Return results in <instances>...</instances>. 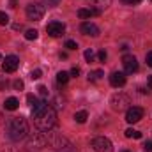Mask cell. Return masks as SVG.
<instances>
[{"label": "cell", "instance_id": "1", "mask_svg": "<svg viewBox=\"0 0 152 152\" xmlns=\"http://www.w3.org/2000/svg\"><path fill=\"white\" fill-rule=\"evenodd\" d=\"M5 131H7V136L12 140V142H20L27 136L28 133V124L23 117H12L7 126H5Z\"/></svg>", "mask_w": 152, "mask_h": 152}, {"label": "cell", "instance_id": "2", "mask_svg": "<svg viewBox=\"0 0 152 152\" xmlns=\"http://www.w3.org/2000/svg\"><path fill=\"white\" fill-rule=\"evenodd\" d=\"M36 118V127L42 133H50L53 129V126L57 124V112L53 106H46L44 110H41L37 115H34Z\"/></svg>", "mask_w": 152, "mask_h": 152}, {"label": "cell", "instance_id": "3", "mask_svg": "<svg viewBox=\"0 0 152 152\" xmlns=\"http://www.w3.org/2000/svg\"><path fill=\"white\" fill-rule=\"evenodd\" d=\"M48 145V134L41 131V134H34V138H30L27 142V151L28 152H39Z\"/></svg>", "mask_w": 152, "mask_h": 152}, {"label": "cell", "instance_id": "4", "mask_svg": "<svg viewBox=\"0 0 152 152\" xmlns=\"http://www.w3.org/2000/svg\"><path fill=\"white\" fill-rule=\"evenodd\" d=\"M110 104H112V110H113V112H122V110H127V108H129L131 99H129V96H126L124 92H118V94H113V96H112Z\"/></svg>", "mask_w": 152, "mask_h": 152}, {"label": "cell", "instance_id": "5", "mask_svg": "<svg viewBox=\"0 0 152 152\" xmlns=\"http://www.w3.org/2000/svg\"><path fill=\"white\" fill-rule=\"evenodd\" d=\"M25 12H27V18H28V20L39 21V20L44 16V5H42V4H28L27 9H25Z\"/></svg>", "mask_w": 152, "mask_h": 152}, {"label": "cell", "instance_id": "6", "mask_svg": "<svg viewBox=\"0 0 152 152\" xmlns=\"http://www.w3.org/2000/svg\"><path fill=\"white\" fill-rule=\"evenodd\" d=\"M46 134H48V145L51 149H55V151H60L66 145H69V142L62 134H57V133H46Z\"/></svg>", "mask_w": 152, "mask_h": 152}, {"label": "cell", "instance_id": "7", "mask_svg": "<svg viewBox=\"0 0 152 152\" xmlns=\"http://www.w3.org/2000/svg\"><path fill=\"white\" fill-rule=\"evenodd\" d=\"M92 147H94V151L96 152H113V145H112V142H110L108 138H104V136H97V138H94V140H92Z\"/></svg>", "mask_w": 152, "mask_h": 152}, {"label": "cell", "instance_id": "8", "mask_svg": "<svg viewBox=\"0 0 152 152\" xmlns=\"http://www.w3.org/2000/svg\"><path fill=\"white\" fill-rule=\"evenodd\" d=\"M142 117H143V108H140V106H129L127 112H126V120H127L129 124L140 122Z\"/></svg>", "mask_w": 152, "mask_h": 152}, {"label": "cell", "instance_id": "9", "mask_svg": "<svg viewBox=\"0 0 152 152\" xmlns=\"http://www.w3.org/2000/svg\"><path fill=\"white\" fill-rule=\"evenodd\" d=\"M64 30H66V25L60 23V21H51V23L46 25V32H48V36H51V37H60V36L64 34Z\"/></svg>", "mask_w": 152, "mask_h": 152}, {"label": "cell", "instance_id": "10", "mask_svg": "<svg viewBox=\"0 0 152 152\" xmlns=\"http://www.w3.org/2000/svg\"><path fill=\"white\" fill-rule=\"evenodd\" d=\"M122 64H124V71H126L127 75H133V73L138 71V60H136L133 55H126V57L122 58Z\"/></svg>", "mask_w": 152, "mask_h": 152}, {"label": "cell", "instance_id": "11", "mask_svg": "<svg viewBox=\"0 0 152 152\" xmlns=\"http://www.w3.org/2000/svg\"><path fill=\"white\" fill-rule=\"evenodd\" d=\"M18 66H20V60H18V57H14V55H9V57H5V60H4V71L5 73H14L16 69H18Z\"/></svg>", "mask_w": 152, "mask_h": 152}, {"label": "cell", "instance_id": "12", "mask_svg": "<svg viewBox=\"0 0 152 152\" xmlns=\"http://www.w3.org/2000/svg\"><path fill=\"white\" fill-rule=\"evenodd\" d=\"M80 30H81L85 36H90V37H99V28H97L94 23H90V21H85V23H81Z\"/></svg>", "mask_w": 152, "mask_h": 152}, {"label": "cell", "instance_id": "13", "mask_svg": "<svg viewBox=\"0 0 152 152\" xmlns=\"http://www.w3.org/2000/svg\"><path fill=\"white\" fill-rule=\"evenodd\" d=\"M110 2H112V0H88V4L94 5V9H92V16L101 14V12L110 5Z\"/></svg>", "mask_w": 152, "mask_h": 152}, {"label": "cell", "instance_id": "14", "mask_svg": "<svg viewBox=\"0 0 152 152\" xmlns=\"http://www.w3.org/2000/svg\"><path fill=\"white\" fill-rule=\"evenodd\" d=\"M110 83H112V87H124L126 85V75L124 73H112L110 75Z\"/></svg>", "mask_w": 152, "mask_h": 152}, {"label": "cell", "instance_id": "15", "mask_svg": "<svg viewBox=\"0 0 152 152\" xmlns=\"http://www.w3.org/2000/svg\"><path fill=\"white\" fill-rule=\"evenodd\" d=\"M4 106H5V110H9V112H14V110L20 106V101H18L16 97H9V99H5Z\"/></svg>", "mask_w": 152, "mask_h": 152}, {"label": "cell", "instance_id": "16", "mask_svg": "<svg viewBox=\"0 0 152 152\" xmlns=\"http://www.w3.org/2000/svg\"><path fill=\"white\" fill-rule=\"evenodd\" d=\"M87 118H88V113H87V112H83V110L75 113V120L78 122V124H85V122H87Z\"/></svg>", "mask_w": 152, "mask_h": 152}, {"label": "cell", "instance_id": "17", "mask_svg": "<svg viewBox=\"0 0 152 152\" xmlns=\"http://www.w3.org/2000/svg\"><path fill=\"white\" fill-rule=\"evenodd\" d=\"M69 78H71V75H69V73H66V71H60V73L57 75V81H58V83H62V85H66V83L69 81Z\"/></svg>", "mask_w": 152, "mask_h": 152}, {"label": "cell", "instance_id": "18", "mask_svg": "<svg viewBox=\"0 0 152 152\" xmlns=\"http://www.w3.org/2000/svg\"><path fill=\"white\" fill-rule=\"evenodd\" d=\"M104 76V73L101 71V69H97V71H92L90 75H88V81H97V80H101Z\"/></svg>", "mask_w": 152, "mask_h": 152}, {"label": "cell", "instance_id": "19", "mask_svg": "<svg viewBox=\"0 0 152 152\" xmlns=\"http://www.w3.org/2000/svg\"><path fill=\"white\" fill-rule=\"evenodd\" d=\"M46 106H48V103H46V101H37V103L34 104V110H32V115H37L39 112H41V110H44Z\"/></svg>", "mask_w": 152, "mask_h": 152}, {"label": "cell", "instance_id": "20", "mask_svg": "<svg viewBox=\"0 0 152 152\" xmlns=\"http://www.w3.org/2000/svg\"><path fill=\"white\" fill-rule=\"evenodd\" d=\"M92 16V9H78V18L81 20H87Z\"/></svg>", "mask_w": 152, "mask_h": 152}, {"label": "cell", "instance_id": "21", "mask_svg": "<svg viewBox=\"0 0 152 152\" xmlns=\"http://www.w3.org/2000/svg\"><path fill=\"white\" fill-rule=\"evenodd\" d=\"M126 136H127V138H136V140H140V138H142V133L129 127V129H126Z\"/></svg>", "mask_w": 152, "mask_h": 152}, {"label": "cell", "instance_id": "22", "mask_svg": "<svg viewBox=\"0 0 152 152\" xmlns=\"http://www.w3.org/2000/svg\"><path fill=\"white\" fill-rule=\"evenodd\" d=\"M37 30H36V28H30V30H27V32H25V39H28V41H36V39H37Z\"/></svg>", "mask_w": 152, "mask_h": 152}, {"label": "cell", "instance_id": "23", "mask_svg": "<svg viewBox=\"0 0 152 152\" xmlns=\"http://www.w3.org/2000/svg\"><path fill=\"white\" fill-rule=\"evenodd\" d=\"M7 23H9V16L0 11V25H7Z\"/></svg>", "mask_w": 152, "mask_h": 152}, {"label": "cell", "instance_id": "24", "mask_svg": "<svg viewBox=\"0 0 152 152\" xmlns=\"http://www.w3.org/2000/svg\"><path fill=\"white\" fill-rule=\"evenodd\" d=\"M85 60H87V62H92V60H94V51H92V50H87V51H85Z\"/></svg>", "mask_w": 152, "mask_h": 152}, {"label": "cell", "instance_id": "25", "mask_svg": "<svg viewBox=\"0 0 152 152\" xmlns=\"http://www.w3.org/2000/svg\"><path fill=\"white\" fill-rule=\"evenodd\" d=\"M27 103H28L30 106H34V104L37 103V97H36V96H32V94H28V96H27Z\"/></svg>", "mask_w": 152, "mask_h": 152}, {"label": "cell", "instance_id": "26", "mask_svg": "<svg viewBox=\"0 0 152 152\" xmlns=\"http://www.w3.org/2000/svg\"><path fill=\"white\" fill-rule=\"evenodd\" d=\"M66 48L67 50H78V44L75 41H66Z\"/></svg>", "mask_w": 152, "mask_h": 152}, {"label": "cell", "instance_id": "27", "mask_svg": "<svg viewBox=\"0 0 152 152\" xmlns=\"http://www.w3.org/2000/svg\"><path fill=\"white\" fill-rule=\"evenodd\" d=\"M12 87H14L16 90H23V87H25V85H23V81H21V80H16V81L12 83Z\"/></svg>", "mask_w": 152, "mask_h": 152}, {"label": "cell", "instance_id": "28", "mask_svg": "<svg viewBox=\"0 0 152 152\" xmlns=\"http://www.w3.org/2000/svg\"><path fill=\"white\" fill-rule=\"evenodd\" d=\"M30 78H32V80H39V78H41V69H34L32 75H30Z\"/></svg>", "mask_w": 152, "mask_h": 152}, {"label": "cell", "instance_id": "29", "mask_svg": "<svg viewBox=\"0 0 152 152\" xmlns=\"http://www.w3.org/2000/svg\"><path fill=\"white\" fill-rule=\"evenodd\" d=\"M106 57H108V55H106V51H104V50H101V51L97 53V58H99L101 62H104V60H106Z\"/></svg>", "mask_w": 152, "mask_h": 152}, {"label": "cell", "instance_id": "30", "mask_svg": "<svg viewBox=\"0 0 152 152\" xmlns=\"http://www.w3.org/2000/svg\"><path fill=\"white\" fill-rule=\"evenodd\" d=\"M37 90H39V94H41L42 97H46V96H48V88H46L44 85H41V87H39Z\"/></svg>", "mask_w": 152, "mask_h": 152}, {"label": "cell", "instance_id": "31", "mask_svg": "<svg viewBox=\"0 0 152 152\" xmlns=\"http://www.w3.org/2000/svg\"><path fill=\"white\" fill-rule=\"evenodd\" d=\"M122 2H124L126 5H138L142 0H122Z\"/></svg>", "mask_w": 152, "mask_h": 152}, {"label": "cell", "instance_id": "32", "mask_svg": "<svg viewBox=\"0 0 152 152\" xmlns=\"http://www.w3.org/2000/svg\"><path fill=\"white\" fill-rule=\"evenodd\" d=\"M145 60H147V66L152 67V51H151V53H147V58H145Z\"/></svg>", "mask_w": 152, "mask_h": 152}, {"label": "cell", "instance_id": "33", "mask_svg": "<svg viewBox=\"0 0 152 152\" xmlns=\"http://www.w3.org/2000/svg\"><path fill=\"white\" fill-rule=\"evenodd\" d=\"M58 2H60V0H48V5H50V7H55V5H58Z\"/></svg>", "mask_w": 152, "mask_h": 152}, {"label": "cell", "instance_id": "34", "mask_svg": "<svg viewBox=\"0 0 152 152\" xmlns=\"http://www.w3.org/2000/svg\"><path fill=\"white\" fill-rule=\"evenodd\" d=\"M143 149H145V151H149V152H152V142H147V143L143 145Z\"/></svg>", "mask_w": 152, "mask_h": 152}, {"label": "cell", "instance_id": "35", "mask_svg": "<svg viewBox=\"0 0 152 152\" xmlns=\"http://www.w3.org/2000/svg\"><path fill=\"white\" fill-rule=\"evenodd\" d=\"M69 75H71V76H78V75H80V69H78V67H73Z\"/></svg>", "mask_w": 152, "mask_h": 152}, {"label": "cell", "instance_id": "36", "mask_svg": "<svg viewBox=\"0 0 152 152\" xmlns=\"http://www.w3.org/2000/svg\"><path fill=\"white\" fill-rule=\"evenodd\" d=\"M147 85H149V88L152 90V76H149V80H147Z\"/></svg>", "mask_w": 152, "mask_h": 152}, {"label": "cell", "instance_id": "37", "mask_svg": "<svg viewBox=\"0 0 152 152\" xmlns=\"http://www.w3.org/2000/svg\"><path fill=\"white\" fill-rule=\"evenodd\" d=\"M11 7H16V0H11Z\"/></svg>", "mask_w": 152, "mask_h": 152}, {"label": "cell", "instance_id": "38", "mask_svg": "<svg viewBox=\"0 0 152 152\" xmlns=\"http://www.w3.org/2000/svg\"><path fill=\"white\" fill-rule=\"evenodd\" d=\"M122 152H129V151H122Z\"/></svg>", "mask_w": 152, "mask_h": 152}, {"label": "cell", "instance_id": "39", "mask_svg": "<svg viewBox=\"0 0 152 152\" xmlns=\"http://www.w3.org/2000/svg\"><path fill=\"white\" fill-rule=\"evenodd\" d=\"M0 60H2V55H0Z\"/></svg>", "mask_w": 152, "mask_h": 152}]
</instances>
